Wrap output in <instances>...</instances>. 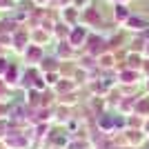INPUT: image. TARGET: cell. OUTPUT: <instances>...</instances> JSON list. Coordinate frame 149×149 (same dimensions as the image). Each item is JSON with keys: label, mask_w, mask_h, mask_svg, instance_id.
I'll list each match as a JSON object with an SVG mask.
<instances>
[{"label": "cell", "mask_w": 149, "mask_h": 149, "mask_svg": "<svg viewBox=\"0 0 149 149\" xmlns=\"http://www.w3.org/2000/svg\"><path fill=\"white\" fill-rule=\"evenodd\" d=\"M147 89H149V82H147Z\"/></svg>", "instance_id": "cell-2"}, {"label": "cell", "mask_w": 149, "mask_h": 149, "mask_svg": "<svg viewBox=\"0 0 149 149\" xmlns=\"http://www.w3.org/2000/svg\"><path fill=\"white\" fill-rule=\"evenodd\" d=\"M134 78H136V74H125V82H136Z\"/></svg>", "instance_id": "cell-1"}]
</instances>
